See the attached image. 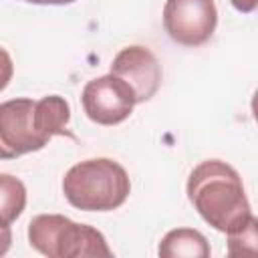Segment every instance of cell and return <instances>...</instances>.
<instances>
[{"mask_svg":"<svg viewBox=\"0 0 258 258\" xmlns=\"http://www.w3.org/2000/svg\"><path fill=\"white\" fill-rule=\"evenodd\" d=\"M187 198L198 214L218 232L230 234L252 216L240 173L220 159L202 161L191 169Z\"/></svg>","mask_w":258,"mask_h":258,"instance_id":"6da1fadb","label":"cell"},{"mask_svg":"<svg viewBox=\"0 0 258 258\" xmlns=\"http://www.w3.org/2000/svg\"><path fill=\"white\" fill-rule=\"evenodd\" d=\"M131 181L123 165L109 157H93L75 163L62 179L67 202L83 212H111L125 204Z\"/></svg>","mask_w":258,"mask_h":258,"instance_id":"7a4b0ae2","label":"cell"},{"mask_svg":"<svg viewBox=\"0 0 258 258\" xmlns=\"http://www.w3.org/2000/svg\"><path fill=\"white\" fill-rule=\"evenodd\" d=\"M28 242L48 258L111 256L105 236L87 224H77L60 214H40L28 224Z\"/></svg>","mask_w":258,"mask_h":258,"instance_id":"3957f363","label":"cell"},{"mask_svg":"<svg viewBox=\"0 0 258 258\" xmlns=\"http://www.w3.org/2000/svg\"><path fill=\"white\" fill-rule=\"evenodd\" d=\"M218 24L214 0H165L163 28L183 46H200L210 40Z\"/></svg>","mask_w":258,"mask_h":258,"instance_id":"277c9868","label":"cell"},{"mask_svg":"<svg viewBox=\"0 0 258 258\" xmlns=\"http://www.w3.org/2000/svg\"><path fill=\"white\" fill-rule=\"evenodd\" d=\"M32 99H10L0 105V155L2 159H12L30 151L42 149L50 139H46L34 119Z\"/></svg>","mask_w":258,"mask_h":258,"instance_id":"5b68a950","label":"cell"},{"mask_svg":"<svg viewBox=\"0 0 258 258\" xmlns=\"http://www.w3.org/2000/svg\"><path fill=\"white\" fill-rule=\"evenodd\" d=\"M87 117L97 125L123 123L137 105L133 89L115 75H103L89 81L81 95Z\"/></svg>","mask_w":258,"mask_h":258,"instance_id":"8992f818","label":"cell"},{"mask_svg":"<svg viewBox=\"0 0 258 258\" xmlns=\"http://www.w3.org/2000/svg\"><path fill=\"white\" fill-rule=\"evenodd\" d=\"M111 75L119 77L133 89L137 103L149 101L161 85V67L155 54L139 44L125 46L117 52L111 62Z\"/></svg>","mask_w":258,"mask_h":258,"instance_id":"52a82bcc","label":"cell"},{"mask_svg":"<svg viewBox=\"0 0 258 258\" xmlns=\"http://www.w3.org/2000/svg\"><path fill=\"white\" fill-rule=\"evenodd\" d=\"M157 254L161 258H208L210 244L206 236L194 228H175L161 238Z\"/></svg>","mask_w":258,"mask_h":258,"instance_id":"ba28073f","label":"cell"},{"mask_svg":"<svg viewBox=\"0 0 258 258\" xmlns=\"http://www.w3.org/2000/svg\"><path fill=\"white\" fill-rule=\"evenodd\" d=\"M34 119H36L38 131L46 139H50L54 135L73 137V133H69V129H67V125L71 121V105L60 95H46L40 101H36Z\"/></svg>","mask_w":258,"mask_h":258,"instance_id":"9c48e42d","label":"cell"},{"mask_svg":"<svg viewBox=\"0 0 258 258\" xmlns=\"http://www.w3.org/2000/svg\"><path fill=\"white\" fill-rule=\"evenodd\" d=\"M0 191H2V222L8 228L26 206V187L20 179L2 173L0 175Z\"/></svg>","mask_w":258,"mask_h":258,"instance_id":"30bf717a","label":"cell"},{"mask_svg":"<svg viewBox=\"0 0 258 258\" xmlns=\"http://www.w3.org/2000/svg\"><path fill=\"white\" fill-rule=\"evenodd\" d=\"M230 256H258V218L250 216L240 228L228 234Z\"/></svg>","mask_w":258,"mask_h":258,"instance_id":"8fae6325","label":"cell"},{"mask_svg":"<svg viewBox=\"0 0 258 258\" xmlns=\"http://www.w3.org/2000/svg\"><path fill=\"white\" fill-rule=\"evenodd\" d=\"M238 12H252L258 8V0H230Z\"/></svg>","mask_w":258,"mask_h":258,"instance_id":"7c38bea8","label":"cell"},{"mask_svg":"<svg viewBox=\"0 0 258 258\" xmlns=\"http://www.w3.org/2000/svg\"><path fill=\"white\" fill-rule=\"evenodd\" d=\"M30 4H52V6H62V4H71L75 0H24Z\"/></svg>","mask_w":258,"mask_h":258,"instance_id":"4fadbf2b","label":"cell"},{"mask_svg":"<svg viewBox=\"0 0 258 258\" xmlns=\"http://www.w3.org/2000/svg\"><path fill=\"white\" fill-rule=\"evenodd\" d=\"M252 115H254V119L258 123V89H256V93L252 97Z\"/></svg>","mask_w":258,"mask_h":258,"instance_id":"5bb4252c","label":"cell"}]
</instances>
